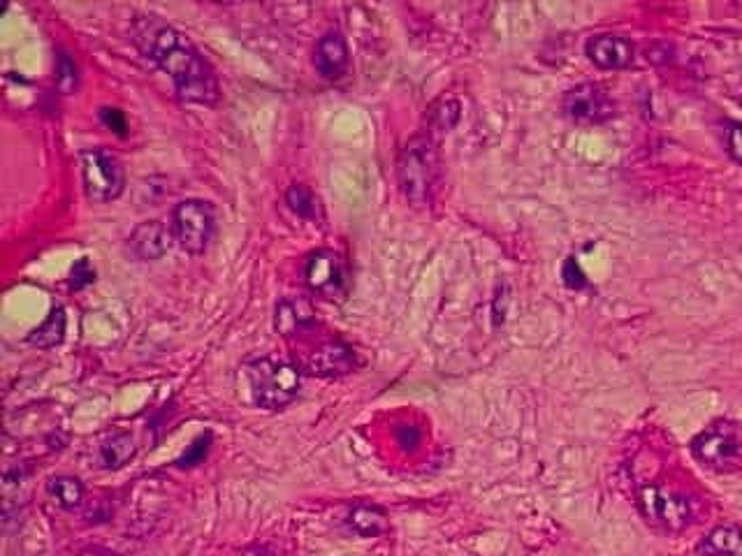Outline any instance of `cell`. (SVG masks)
<instances>
[{
  "label": "cell",
  "instance_id": "6da1fadb",
  "mask_svg": "<svg viewBox=\"0 0 742 556\" xmlns=\"http://www.w3.org/2000/svg\"><path fill=\"white\" fill-rule=\"evenodd\" d=\"M130 40L147 61L172 79L181 100L212 107L221 98L214 65L179 28L151 14H140L130 26Z\"/></svg>",
  "mask_w": 742,
  "mask_h": 556
},
{
  "label": "cell",
  "instance_id": "7a4b0ae2",
  "mask_svg": "<svg viewBox=\"0 0 742 556\" xmlns=\"http://www.w3.org/2000/svg\"><path fill=\"white\" fill-rule=\"evenodd\" d=\"M251 401L265 411H281L302 390L304 371L300 364L274 357H258L244 367Z\"/></svg>",
  "mask_w": 742,
  "mask_h": 556
},
{
  "label": "cell",
  "instance_id": "3957f363",
  "mask_svg": "<svg viewBox=\"0 0 742 556\" xmlns=\"http://www.w3.org/2000/svg\"><path fill=\"white\" fill-rule=\"evenodd\" d=\"M399 188L411 207H427L439 181V153L432 135L411 137L397 160Z\"/></svg>",
  "mask_w": 742,
  "mask_h": 556
},
{
  "label": "cell",
  "instance_id": "277c9868",
  "mask_svg": "<svg viewBox=\"0 0 742 556\" xmlns=\"http://www.w3.org/2000/svg\"><path fill=\"white\" fill-rule=\"evenodd\" d=\"M170 230L172 239L177 241L181 251L191 255H202L207 253V248L212 246L214 234H216V209L212 202L198 200H181L177 207L172 209L170 216Z\"/></svg>",
  "mask_w": 742,
  "mask_h": 556
},
{
  "label": "cell",
  "instance_id": "5b68a950",
  "mask_svg": "<svg viewBox=\"0 0 742 556\" xmlns=\"http://www.w3.org/2000/svg\"><path fill=\"white\" fill-rule=\"evenodd\" d=\"M84 193L91 202H114L126 190V170L116 153L109 149H84L79 153Z\"/></svg>",
  "mask_w": 742,
  "mask_h": 556
},
{
  "label": "cell",
  "instance_id": "8992f818",
  "mask_svg": "<svg viewBox=\"0 0 742 556\" xmlns=\"http://www.w3.org/2000/svg\"><path fill=\"white\" fill-rule=\"evenodd\" d=\"M691 452L703 466L717 473H736L742 468V434L736 424L717 422L701 431L691 443Z\"/></svg>",
  "mask_w": 742,
  "mask_h": 556
},
{
  "label": "cell",
  "instance_id": "52a82bcc",
  "mask_svg": "<svg viewBox=\"0 0 742 556\" xmlns=\"http://www.w3.org/2000/svg\"><path fill=\"white\" fill-rule=\"evenodd\" d=\"M636 503L640 515L657 529L682 531L694 522V506L685 496L661 485H645L638 489Z\"/></svg>",
  "mask_w": 742,
  "mask_h": 556
},
{
  "label": "cell",
  "instance_id": "ba28073f",
  "mask_svg": "<svg viewBox=\"0 0 742 556\" xmlns=\"http://www.w3.org/2000/svg\"><path fill=\"white\" fill-rule=\"evenodd\" d=\"M304 283L318 297L344 299L348 295V267L339 253L330 248L311 251L304 260Z\"/></svg>",
  "mask_w": 742,
  "mask_h": 556
},
{
  "label": "cell",
  "instance_id": "9c48e42d",
  "mask_svg": "<svg viewBox=\"0 0 742 556\" xmlns=\"http://www.w3.org/2000/svg\"><path fill=\"white\" fill-rule=\"evenodd\" d=\"M300 367L304 373L318 378H339L358 369V355L348 343L332 339L307 353Z\"/></svg>",
  "mask_w": 742,
  "mask_h": 556
},
{
  "label": "cell",
  "instance_id": "30bf717a",
  "mask_svg": "<svg viewBox=\"0 0 742 556\" xmlns=\"http://www.w3.org/2000/svg\"><path fill=\"white\" fill-rule=\"evenodd\" d=\"M564 112L576 121L601 123L613 114V102L596 84H578L564 95Z\"/></svg>",
  "mask_w": 742,
  "mask_h": 556
},
{
  "label": "cell",
  "instance_id": "8fae6325",
  "mask_svg": "<svg viewBox=\"0 0 742 556\" xmlns=\"http://www.w3.org/2000/svg\"><path fill=\"white\" fill-rule=\"evenodd\" d=\"M314 65L318 75L327 82H339L351 72V51L348 42L339 31H327L318 40L314 51Z\"/></svg>",
  "mask_w": 742,
  "mask_h": 556
},
{
  "label": "cell",
  "instance_id": "7c38bea8",
  "mask_svg": "<svg viewBox=\"0 0 742 556\" xmlns=\"http://www.w3.org/2000/svg\"><path fill=\"white\" fill-rule=\"evenodd\" d=\"M585 54L596 68L601 70H622L634 61V45L617 33L592 35L585 45Z\"/></svg>",
  "mask_w": 742,
  "mask_h": 556
},
{
  "label": "cell",
  "instance_id": "4fadbf2b",
  "mask_svg": "<svg viewBox=\"0 0 742 556\" xmlns=\"http://www.w3.org/2000/svg\"><path fill=\"white\" fill-rule=\"evenodd\" d=\"M172 230L163 221H144L130 234L128 246L140 260H160L172 246Z\"/></svg>",
  "mask_w": 742,
  "mask_h": 556
},
{
  "label": "cell",
  "instance_id": "5bb4252c",
  "mask_svg": "<svg viewBox=\"0 0 742 556\" xmlns=\"http://www.w3.org/2000/svg\"><path fill=\"white\" fill-rule=\"evenodd\" d=\"M318 318H316V309L309 299L304 297H286L276 304V316H274V325L283 336H293V334H302L307 329L316 327Z\"/></svg>",
  "mask_w": 742,
  "mask_h": 556
},
{
  "label": "cell",
  "instance_id": "9a60e30c",
  "mask_svg": "<svg viewBox=\"0 0 742 556\" xmlns=\"http://www.w3.org/2000/svg\"><path fill=\"white\" fill-rule=\"evenodd\" d=\"M137 455L135 438L128 431H109L98 441V464L107 468V471H116V468L126 466L130 459Z\"/></svg>",
  "mask_w": 742,
  "mask_h": 556
},
{
  "label": "cell",
  "instance_id": "2e32d148",
  "mask_svg": "<svg viewBox=\"0 0 742 556\" xmlns=\"http://www.w3.org/2000/svg\"><path fill=\"white\" fill-rule=\"evenodd\" d=\"M348 529L358 533L362 538H378L383 533H388L390 522L383 508L371 506V503H360V506L351 508L346 517Z\"/></svg>",
  "mask_w": 742,
  "mask_h": 556
},
{
  "label": "cell",
  "instance_id": "e0dca14e",
  "mask_svg": "<svg viewBox=\"0 0 742 556\" xmlns=\"http://www.w3.org/2000/svg\"><path fill=\"white\" fill-rule=\"evenodd\" d=\"M701 556H742V529L738 526H717L698 545Z\"/></svg>",
  "mask_w": 742,
  "mask_h": 556
},
{
  "label": "cell",
  "instance_id": "ac0fdd59",
  "mask_svg": "<svg viewBox=\"0 0 742 556\" xmlns=\"http://www.w3.org/2000/svg\"><path fill=\"white\" fill-rule=\"evenodd\" d=\"M65 325H68L65 309L63 306H56V309H52V313L47 316L45 323H42L38 329H33L31 336H28V343L42 350L61 346L65 339Z\"/></svg>",
  "mask_w": 742,
  "mask_h": 556
},
{
  "label": "cell",
  "instance_id": "d6986e66",
  "mask_svg": "<svg viewBox=\"0 0 742 556\" xmlns=\"http://www.w3.org/2000/svg\"><path fill=\"white\" fill-rule=\"evenodd\" d=\"M47 494L63 510H75L84 503L82 480L72 478V475H56V478L49 480Z\"/></svg>",
  "mask_w": 742,
  "mask_h": 556
},
{
  "label": "cell",
  "instance_id": "ffe728a7",
  "mask_svg": "<svg viewBox=\"0 0 742 556\" xmlns=\"http://www.w3.org/2000/svg\"><path fill=\"white\" fill-rule=\"evenodd\" d=\"M286 204L297 218H302V221H318V218L323 216L316 193L304 184H293L286 190Z\"/></svg>",
  "mask_w": 742,
  "mask_h": 556
},
{
  "label": "cell",
  "instance_id": "44dd1931",
  "mask_svg": "<svg viewBox=\"0 0 742 556\" xmlns=\"http://www.w3.org/2000/svg\"><path fill=\"white\" fill-rule=\"evenodd\" d=\"M460 121V102L443 98L429 109V128L432 133H448Z\"/></svg>",
  "mask_w": 742,
  "mask_h": 556
},
{
  "label": "cell",
  "instance_id": "7402d4cb",
  "mask_svg": "<svg viewBox=\"0 0 742 556\" xmlns=\"http://www.w3.org/2000/svg\"><path fill=\"white\" fill-rule=\"evenodd\" d=\"M209 448H212V434H205V436L195 438V441L191 445H188V450L184 452V457H181L179 462H177V466L179 468H193V466L202 464V462H205Z\"/></svg>",
  "mask_w": 742,
  "mask_h": 556
},
{
  "label": "cell",
  "instance_id": "603a6c76",
  "mask_svg": "<svg viewBox=\"0 0 742 556\" xmlns=\"http://www.w3.org/2000/svg\"><path fill=\"white\" fill-rule=\"evenodd\" d=\"M93 281H96V269H93L91 262L86 258L77 260L70 269V290H82Z\"/></svg>",
  "mask_w": 742,
  "mask_h": 556
},
{
  "label": "cell",
  "instance_id": "cb8c5ba5",
  "mask_svg": "<svg viewBox=\"0 0 742 556\" xmlns=\"http://www.w3.org/2000/svg\"><path fill=\"white\" fill-rule=\"evenodd\" d=\"M724 144L726 151L731 153V158L742 165V123H724Z\"/></svg>",
  "mask_w": 742,
  "mask_h": 556
},
{
  "label": "cell",
  "instance_id": "d4e9b609",
  "mask_svg": "<svg viewBox=\"0 0 742 556\" xmlns=\"http://www.w3.org/2000/svg\"><path fill=\"white\" fill-rule=\"evenodd\" d=\"M564 283L569 285V288H573V290H580V288H585V285H587L583 269L578 267L576 258H569V260L564 262Z\"/></svg>",
  "mask_w": 742,
  "mask_h": 556
},
{
  "label": "cell",
  "instance_id": "484cf974",
  "mask_svg": "<svg viewBox=\"0 0 742 556\" xmlns=\"http://www.w3.org/2000/svg\"><path fill=\"white\" fill-rule=\"evenodd\" d=\"M100 119H103L105 126L112 128L114 133H119V135L126 133V116H123V112H119V109L103 107L100 109Z\"/></svg>",
  "mask_w": 742,
  "mask_h": 556
},
{
  "label": "cell",
  "instance_id": "4316f807",
  "mask_svg": "<svg viewBox=\"0 0 742 556\" xmlns=\"http://www.w3.org/2000/svg\"><path fill=\"white\" fill-rule=\"evenodd\" d=\"M58 72H61V75H58V82H61L63 86H65V79H68L70 89L77 84V68H75V63L68 61V58H65V56H61V70H58Z\"/></svg>",
  "mask_w": 742,
  "mask_h": 556
}]
</instances>
